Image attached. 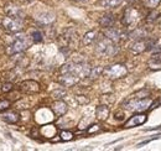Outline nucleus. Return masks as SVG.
<instances>
[{
	"label": "nucleus",
	"instance_id": "a878e982",
	"mask_svg": "<svg viewBox=\"0 0 161 151\" xmlns=\"http://www.w3.org/2000/svg\"><path fill=\"white\" fill-rule=\"evenodd\" d=\"M73 68H75V62H73V63H64V64H62V66H61V68H60L61 75L73 72Z\"/></svg>",
	"mask_w": 161,
	"mask_h": 151
},
{
	"label": "nucleus",
	"instance_id": "9b49d317",
	"mask_svg": "<svg viewBox=\"0 0 161 151\" xmlns=\"http://www.w3.org/2000/svg\"><path fill=\"white\" fill-rule=\"evenodd\" d=\"M67 110H68V105L63 100H61V99L56 100L52 104V112H53V114L56 116H63L64 114L67 113Z\"/></svg>",
	"mask_w": 161,
	"mask_h": 151
},
{
	"label": "nucleus",
	"instance_id": "72a5a7b5",
	"mask_svg": "<svg viewBox=\"0 0 161 151\" xmlns=\"http://www.w3.org/2000/svg\"><path fill=\"white\" fill-rule=\"evenodd\" d=\"M158 40L156 38H149L146 40V51H153V48L156 46Z\"/></svg>",
	"mask_w": 161,
	"mask_h": 151
},
{
	"label": "nucleus",
	"instance_id": "ddd939ff",
	"mask_svg": "<svg viewBox=\"0 0 161 151\" xmlns=\"http://www.w3.org/2000/svg\"><path fill=\"white\" fill-rule=\"evenodd\" d=\"M1 119L9 124H16L19 120H20V114L18 112H14V110H10V112H3L1 115Z\"/></svg>",
	"mask_w": 161,
	"mask_h": 151
},
{
	"label": "nucleus",
	"instance_id": "6ab92c4d",
	"mask_svg": "<svg viewBox=\"0 0 161 151\" xmlns=\"http://www.w3.org/2000/svg\"><path fill=\"white\" fill-rule=\"evenodd\" d=\"M5 13H6V15H8V16L22 18V13H21V10L18 8V6L13 5V4H8V5L5 6Z\"/></svg>",
	"mask_w": 161,
	"mask_h": 151
},
{
	"label": "nucleus",
	"instance_id": "ea45409f",
	"mask_svg": "<svg viewBox=\"0 0 161 151\" xmlns=\"http://www.w3.org/2000/svg\"><path fill=\"white\" fill-rule=\"evenodd\" d=\"M153 52H154V53H159V52H161V45L155 46V47L153 48Z\"/></svg>",
	"mask_w": 161,
	"mask_h": 151
},
{
	"label": "nucleus",
	"instance_id": "c756f323",
	"mask_svg": "<svg viewBox=\"0 0 161 151\" xmlns=\"http://www.w3.org/2000/svg\"><path fill=\"white\" fill-rule=\"evenodd\" d=\"M10 105H11L10 100H8V99H0V113L8 110L10 108Z\"/></svg>",
	"mask_w": 161,
	"mask_h": 151
},
{
	"label": "nucleus",
	"instance_id": "20e7f679",
	"mask_svg": "<svg viewBox=\"0 0 161 151\" xmlns=\"http://www.w3.org/2000/svg\"><path fill=\"white\" fill-rule=\"evenodd\" d=\"M107 78L109 79H119V78H123L125 77L126 73H128V70L124 64H120V63H117V64H113V66H109L104 70L103 72Z\"/></svg>",
	"mask_w": 161,
	"mask_h": 151
},
{
	"label": "nucleus",
	"instance_id": "2f4dec72",
	"mask_svg": "<svg viewBox=\"0 0 161 151\" xmlns=\"http://www.w3.org/2000/svg\"><path fill=\"white\" fill-rule=\"evenodd\" d=\"M160 1L161 0H145V1H144V4H145V6H146V8H149V9H151V10H153V9H155V8L160 4Z\"/></svg>",
	"mask_w": 161,
	"mask_h": 151
},
{
	"label": "nucleus",
	"instance_id": "58836bf2",
	"mask_svg": "<svg viewBox=\"0 0 161 151\" xmlns=\"http://www.w3.org/2000/svg\"><path fill=\"white\" fill-rule=\"evenodd\" d=\"M30 135H31V137H35V139H37L39 136H41L40 131H39V129H37V128H32V129H31V134H30Z\"/></svg>",
	"mask_w": 161,
	"mask_h": 151
},
{
	"label": "nucleus",
	"instance_id": "f704fd0d",
	"mask_svg": "<svg viewBox=\"0 0 161 151\" xmlns=\"http://www.w3.org/2000/svg\"><path fill=\"white\" fill-rule=\"evenodd\" d=\"M76 100L80 105H86V104L89 103V99L86 95H76Z\"/></svg>",
	"mask_w": 161,
	"mask_h": 151
},
{
	"label": "nucleus",
	"instance_id": "412c9836",
	"mask_svg": "<svg viewBox=\"0 0 161 151\" xmlns=\"http://www.w3.org/2000/svg\"><path fill=\"white\" fill-rule=\"evenodd\" d=\"M37 20L43 25H50V24H52L55 21V15L51 14V13H43V14L39 15Z\"/></svg>",
	"mask_w": 161,
	"mask_h": 151
},
{
	"label": "nucleus",
	"instance_id": "c9c22d12",
	"mask_svg": "<svg viewBox=\"0 0 161 151\" xmlns=\"http://www.w3.org/2000/svg\"><path fill=\"white\" fill-rule=\"evenodd\" d=\"M101 130H102V128L99 124H93V125H89L87 132H88V134H94V132H99Z\"/></svg>",
	"mask_w": 161,
	"mask_h": 151
},
{
	"label": "nucleus",
	"instance_id": "f257e3e1",
	"mask_svg": "<svg viewBox=\"0 0 161 151\" xmlns=\"http://www.w3.org/2000/svg\"><path fill=\"white\" fill-rule=\"evenodd\" d=\"M96 52L99 56L113 57L118 52V47H117L115 42H113L112 40L104 36V37L98 38L97 45H96Z\"/></svg>",
	"mask_w": 161,
	"mask_h": 151
},
{
	"label": "nucleus",
	"instance_id": "f8f14e48",
	"mask_svg": "<svg viewBox=\"0 0 161 151\" xmlns=\"http://www.w3.org/2000/svg\"><path fill=\"white\" fill-rule=\"evenodd\" d=\"M109 113H110L109 107H108L107 104H101V105H98L97 109H96V118H97L99 121H105V120L108 119V116H109Z\"/></svg>",
	"mask_w": 161,
	"mask_h": 151
},
{
	"label": "nucleus",
	"instance_id": "aec40b11",
	"mask_svg": "<svg viewBox=\"0 0 161 151\" xmlns=\"http://www.w3.org/2000/svg\"><path fill=\"white\" fill-rule=\"evenodd\" d=\"M121 3H123V0H98V5H101L102 8H105V9L117 8Z\"/></svg>",
	"mask_w": 161,
	"mask_h": 151
},
{
	"label": "nucleus",
	"instance_id": "473e14b6",
	"mask_svg": "<svg viewBox=\"0 0 161 151\" xmlns=\"http://www.w3.org/2000/svg\"><path fill=\"white\" fill-rule=\"evenodd\" d=\"M102 100H104V102H105L104 104L110 105V104H113V103H114L115 98H114V95L113 94H104V95H102Z\"/></svg>",
	"mask_w": 161,
	"mask_h": 151
},
{
	"label": "nucleus",
	"instance_id": "4468645a",
	"mask_svg": "<svg viewBox=\"0 0 161 151\" xmlns=\"http://www.w3.org/2000/svg\"><path fill=\"white\" fill-rule=\"evenodd\" d=\"M104 36L108 37L109 40H112L113 42H117V41H119L121 38V32L120 30H118V29L112 26V27L104 29Z\"/></svg>",
	"mask_w": 161,
	"mask_h": 151
},
{
	"label": "nucleus",
	"instance_id": "b1692460",
	"mask_svg": "<svg viewBox=\"0 0 161 151\" xmlns=\"http://www.w3.org/2000/svg\"><path fill=\"white\" fill-rule=\"evenodd\" d=\"M150 95V91L146 89V88H142L140 91L135 92L134 94H131V98H135V99H142V98H147Z\"/></svg>",
	"mask_w": 161,
	"mask_h": 151
},
{
	"label": "nucleus",
	"instance_id": "393cba45",
	"mask_svg": "<svg viewBox=\"0 0 161 151\" xmlns=\"http://www.w3.org/2000/svg\"><path fill=\"white\" fill-rule=\"evenodd\" d=\"M66 94H67V92H66L64 89H62V88L55 89V91H52V92H51V97H52L53 99H56V100L62 99L63 97H66Z\"/></svg>",
	"mask_w": 161,
	"mask_h": 151
},
{
	"label": "nucleus",
	"instance_id": "6e6552de",
	"mask_svg": "<svg viewBox=\"0 0 161 151\" xmlns=\"http://www.w3.org/2000/svg\"><path fill=\"white\" fill-rule=\"evenodd\" d=\"M146 120H147V116H146L144 113L134 114L133 116H130V118H129V120H126V123L124 124V128L129 129V128L139 126V125H142Z\"/></svg>",
	"mask_w": 161,
	"mask_h": 151
},
{
	"label": "nucleus",
	"instance_id": "79ce46f5",
	"mask_svg": "<svg viewBox=\"0 0 161 151\" xmlns=\"http://www.w3.org/2000/svg\"><path fill=\"white\" fill-rule=\"evenodd\" d=\"M75 1H84V0H75Z\"/></svg>",
	"mask_w": 161,
	"mask_h": 151
},
{
	"label": "nucleus",
	"instance_id": "f3484780",
	"mask_svg": "<svg viewBox=\"0 0 161 151\" xmlns=\"http://www.w3.org/2000/svg\"><path fill=\"white\" fill-rule=\"evenodd\" d=\"M115 22V18L113 14H104L99 19V25H101L103 29H107V27H112Z\"/></svg>",
	"mask_w": 161,
	"mask_h": 151
},
{
	"label": "nucleus",
	"instance_id": "5701e85b",
	"mask_svg": "<svg viewBox=\"0 0 161 151\" xmlns=\"http://www.w3.org/2000/svg\"><path fill=\"white\" fill-rule=\"evenodd\" d=\"M103 72H104V68L101 67V66H98V67H93L92 70H91V73H89V78L91 79H96V78H98V77H101L103 75Z\"/></svg>",
	"mask_w": 161,
	"mask_h": 151
},
{
	"label": "nucleus",
	"instance_id": "4c0bfd02",
	"mask_svg": "<svg viewBox=\"0 0 161 151\" xmlns=\"http://www.w3.org/2000/svg\"><path fill=\"white\" fill-rule=\"evenodd\" d=\"M160 135H154L153 137H150V139H146V140H144V141H141V143H139L138 144V148H140V146H142V145H146V144H149L150 141H153V140H155L156 137H159Z\"/></svg>",
	"mask_w": 161,
	"mask_h": 151
},
{
	"label": "nucleus",
	"instance_id": "39448f33",
	"mask_svg": "<svg viewBox=\"0 0 161 151\" xmlns=\"http://www.w3.org/2000/svg\"><path fill=\"white\" fill-rule=\"evenodd\" d=\"M29 47L27 40L25 37V35H19L18 37H15L14 42L8 47V53L9 55H16L24 52L26 48Z\"/></svg>",
	"mask_w": 161,
	"mask_h": 151
},
{
	"label": "nucleus",
	"instance_id": "7c9ffc66",
	"mask_svg": "<svg viewBox=\"0 0 161 151\" xmlns=\"http://www.w3.org/2000/svg\"><path fill=\"white\" fill-rule=\"evenodd\" d=\"M159 16H160V14H159V13H156V11L153 9V11H151V13H150V14L146 16V22H150V24H151V22L156 21Z\"/></svg>",
	"mask_w": 161,
	"mask_h": 151
},
{
	"label": "nucleus",
	"instance_id": "4be33fe9",
	"mask_svg": "<svg viewBox=\"0 0 161 151\" xmlns=\"http://www.w3.org/2000/svg\"><path fill=\"white\" fill-rule=\"evenodd\" d=\"M129 37L133 38V40H142V38L146 37V31L141 27H138L129 34Z\"/></svg>",
	"mask_w": 161,
	"mask_h": 151
},
{
	"label": "nucleus",
	"instance_id": "7ed1b4c3",
	"mask_svg": "<svg viewBox=\"0 0 161 151\" xmlns=\"http://www.w3.org/2000/svg\"><path fill=\"white\" fill-rule=\"evenodd\" d=\"M3 26L5 30L9 32H20L24 27V19L22 18H14V16H8L3 19Z\"/></svg>",
	"mask_w": 161,
	"mask_h": 151
},
{
	"label": "nucleus",
	"instance_id": "9d476101",
	"mask_svg": "<svg viewBox=\"0 0 161 151\" xmlns=\"http://www.w3.org/2000/svg\"><path fill=\"white\" fill-rule=\"evenodd\" d=\"M139 18V13L135 10V9H133V8H128L126 10H125V13H124V16H123V24L124 25H126V26H129V25H131V24H134L136 20Z\"/></svg>",
	"mask_w": 161,
	"mask_h": 151
},
{
	"label": "nucleus",
	"instance_id": "1a4fd4ad",
	"mask_svg": "<svg viewBox=\"0 0 161 151\" xmlns=\"http://www.w3.org/2000/svg\"><path fill=\"white\" fill-rule=\"evenodd\" d=\"M91 66L86 62H80V63H75V68L73 72L78 76L80 78H87L91 73Z\"/></svg>",
	"mask_w": 161,
	"mask_h": 151
},
{
	"label": "nucleus",
	"instance_id": "dca6fc26",
	"mask_svg": "<svg viewBox=\"0 0 161 151\" xmlns=\"http://www.w3.org/2000/svg\"><path fill=\"white\" fill-rule=\"evenodd\" d=\"M147 66L150 70L153 71H160L161 70V52L159 53H154L151 58L147 62Z\"/></svg>",
	"mask_w": 161,
	"mask_h": 151
},
{
	"label": "nucleus",
	"instance_id": "e433bc0d",
	"mask_svg": "<svg viewBox=\"0 0 161 151\" xmlns=\"http://www.w3.org/2000/svg\"><path fill=\"white\" fill-rule=\"evenodd\" d=\"M114 118H115V120H124V118H125V114L123 110H117L115 113H114Z\"/></svg>",
	"mask_w": 161,
	"mask_h": 151
},
{
	"label": "nucleus",
	"instance_id": "bb28decb",
	"mask_svg": "<svg viewBox=\"0 0 161 151\" xmlns=\"http://www.w3.org/2000/svg\"><path fill=\"white\" fill-rule=\"evenodd\" d=\"M31 38H32V42H34V43H40V42H42V40H43V35H42L41 31L35 30V31H32V34H31Z\"/></svg>",
	"mask_w": 161,
	"mask_h": 151
},
{
	"label": "nucleus",
	"instance_id": "a211bd4d",
	"mask_svg": "<svg viewBox=\"0 0 161 151\" xmlns=\"http://www.w3.org/2000/svg\"><path fill=\"white\" fill-rule=\"evenodd\" d=\"M97 36H98V32H97V31H94V30L88 31V32H86L84 36L82 37V43H83L84 46H89V45H92V43L97 40Z\"/></svg>",
	"mask_w": 161,
	"mask_h": 151
},
{
	"label": "nucleus",
	"instance_id": "423d86ee",
	"mask_svg": "<svg viewBox=\"0 0 161 151\" xmlns=\"http://www.w3.org/2000/svg\"><path fill=\"white\" fill-rule=\"evenodd\" d=\"M19 88L25 94H36L40 92V84H39V82H36L34 79H26V81L21 82Z\"/></svg>",
	"mask_w": 161,
	"mask_h": 151
},
{
	"label": "nucleus",
	"instance_id": "c85d7f7f",
	"mask_svg": "<svg viewBox=\"0 0 161 151\" xmlns=\"http://www.w3.org/2000/svg\"><path fill=\"white\" fill-rule=\"evenodd\" d=\"M13 88H14V84H13L11 82L6 81V82H4L3 86H1V92H3V93H9V92L13 91Z\"/></svg>",
	"mask_w": 161,
	"mask_h": 151
},
{
	"label": "nucleus",
	"instance_id": "f03ea898",
	"mask_svg": "<svg viewBox=\"0 0 161 151\" xmlns=\"http://www.w3.org/2000/svg\"><path fill=\"white\" fill-rule=\"evenodd\" d=\"M150 105H151V99H149V98H142V99L131 98L124 103V107L126 108V110L136 112V113H141V112L146 110Z\"/></svg>",
	"mask_w": 161,
	"mask_h": 151
},
{
	"label": "nucleus",
	"instance_id": "2eb2a0df",
	"mask_svg": "<svg viewBox=\"0 0 161 151\" xmlns=\"http://www.w3.org/2000/svg\"><path fill=\"white\" fill-rule=\"evenodd\" d=\"M130 51L134 55H139V53H142L144 51H146V41H145V38L135 40V42L130 46Z\"/></svg>",
	"mask_w": 161,
	"mask_h": 151
},
{
	"label": "nucleus",
	"instance_id": "0eeeda50",
	"mask_svg": "<svg viewBox=\"0 0 161 151\" xmlns=\"http://www.w3.org/2000/svg\"><path fill=\"white\" fill-rule=\"evenodd\" d=\"M80 78L75 72H69V73L61 75V77L58 78V82L63 87H73L80 82Z\"/></svg>",
	"mask_w": 161,
	"mask_h": 151
},
{
	"label": "nucleus",
	"instance_id": "cd10ccee",
	"mask_svg": "<svg viewBox=\"0 0 161 151\" xmlns=\"http://www.w3.org/2000/svg\"><path fill=\"white\" fill-rule=\"evenodd\" d=\"M60 137L62 141H71L73 139V134L68 130H62L60 134Z\"/></svg>",
	"mask_w": 161,
	"mask_h": 151
},
{
	"label": "nucleus",
	"instance_id": "a19ab883",
	"mask_svg": "<svg viewBox=\"0 0 161 151\" xmlns=\"http://www.w3.org/2000/svg\"><path fill=\"white\" fill-rule=\"evenodd\" d=\"M158 104H161V97L159 98V103H158Z\"/></svg>",
	"mask_w": 161,
	"mask_h": 151
}]
</instances>
